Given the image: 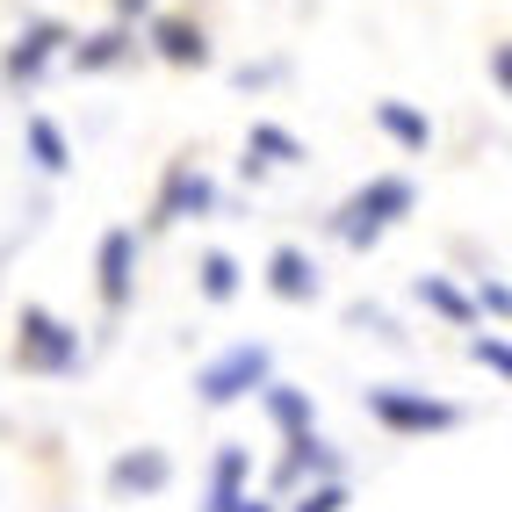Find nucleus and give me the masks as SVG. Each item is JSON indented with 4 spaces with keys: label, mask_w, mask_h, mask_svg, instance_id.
Listing matches in <instances>:
<instances>
[{
    "label": "nucleus",
    "mask_w": 512,
    "mask_h": 512,
    "mask_svg": "<svg viewBox=\"0 0 512 512\" xmlns=\"http://www.w3.org/2000/svg\"><path fill=\"white\" fill-rule=\"evenodd\" d=\"M412 202H419V188L404 181V174H375V181H361V188L332 210V238H339L347 253H368V246H383V238L412 217Z\"/></svg>",
    "instance_id": "obj_1"
},
{
    "label": "nucleus",
    "mask_w": 512,
    "mask_h": 512,
    "mask_svg": "<svg viewBox=\"0 0 512 512\" xmlns=\"http://www.w3.org/2000/svg\"><path fill=\"white\" fill-rule=\"evenodd\" d=\"M15 368H29V375H80L87 368L80 325H65L51 303H22V318H15Z\"/></svg>",
    "instance_id": "obj_2"
},
{
    "label": "nucleus",
    "mask_w": 512,
    "mask_h": 512,
    "mask_svg": "<svg viewBox=\"0 0 512 512\" xmlns=\"http://www.w3.org/2000/svg\"><path fill=\"white\" fill-rule=\"evenodd\" d=\"M361 412L383 433H397V440H426V433H455L462 426V404L433 397V390H404V383H375L361 397Z\"/></svg>",
    "instance_id": "obj_3"
},
{
    "label": "nucleus",
    "mask_w": 512,
    "mask_h": 512,
    "mask_svg": "<svg viewBox=\"0 0 512 512\" xmlns=\"http://www.w3.org/2000/svg\"><path fill=\"white\" fill-rule=\"evenodd\" d=\"M267 383H275V347H260V339H238V347H224L217 361H202V368H195V397L210 404V412L260 397Z\"/></svg>",
    "instance_id": "obj_4"
},
{
    "label": "nucleus",
    "mask_w": 512,
    "mask_h": 512,
    "mask_svg": "<svg viewBox=\"0 0 512 512\" xmlns=\"http://www.w3.org/2000/svg\"><path fill=\"white\" fill-rule=\"evenodd\" d=\"M65 44H73V29H65L58 15H37V22H22L15 29V44L8 58H0V73H8V87H44V73L65 58Z\"/></svg>",
    "instance_id": "obj_5"
},
{
    "label": "nucleus",
    "mask_w": 512,
    "mask_h": 512,
    "mask_svg": "<svg viewBox=\"0 0 512 512\" xmlns=\"http://www.w3.org/2000/svg\"><path fill=\"white\" fill-rule=\"evenodd\" d=\"M138 253H145V238L116 224V231H101V246H94V289H101V311H130V296H138Z\"/></svg>",
    "instance_id": "obj_6"
},
{
    "label": "nucleus",
    "mask_w": 512,
    "mask_h": 512,
    "mask_svg": "<svg viewBox=\"0 0 512 512\" xmlns=\"http://www.w3.org/2000/svg\"><path fill=\"white\" fill-rule=\"evenodd\" d=\"M217 181L202 174V166H174L166 174V188H159V202H152V231H166V224H188V217H217Z\"/></svg>",
    "instance_id": "obj_7"
},
{
    "label": "nucleus",
    "mask_w": 512,
    "mask_h": 512,
    "mask_svg": "<svg viewBox=\"0 0 512 512\" xmlns=\"http://www.w3.org/2000/svg\"><path fill=\"white\" fill-rule=\"evenodd\" d=\"M332 476H347V455L332 448L325 433H296L289 440V455L275 462V491H303V484H332Z\"/></svg>",
    "instance_id": "obj_8"
},
{
    "label": "nucleus",
    "mask_w": 512,
    "mask_h": 512,
    "mask_svg": "<svg viewBox=\"0 0 512 512\" xmlns=\"http://www.w3.org/2000/svg\"><path fill=\"white\" fill-rule=\"evenodd\" d=\"M130 58H138V29L130 22H109V29H94V37L65 44V65H73V73H116Z\"/></svg>",
    "instance_id": "obj_9"
},
{
    "label": "nucleus",
    "mask_w": 512,
    "mask_h": 512,
    "mask_svg": "<svg viewBox=\"0 0 512 512\" xmlns=\"http://www.w3.org/2000/svg\"><path fill=\"white\" fill-rule=\"evenodd\" d=\"M260 412H267V426H275L282 440H296V433H318V397L303 390V383H282V375L260 390Z\"/></svg>",
    "instance_id": "obj_10"
},
{
    "label": "nucleus",
    "mask_w": 512,
    "mask_h": 512,
    "mask_svg": "<svg viewBox=\"0 0 512 512\" xmlns=\"http://www.w3.org/2000/svg\"><path fill=\"white\" fill-rule=\"evenodd\" d=\"M267 296L282 303H318V260L303 246H275L267 253Z\"/></svg>",
    "instance_id": "obj_11"
},
{
    "label": "nucleus",
    "mask_w": 512,
    "mask_h": 512,
    "mask_svg": "<svg viewBox=\"0 0 512 512\" xmlns=\"http://www.w3.org/2000/svg\"><path fill=\"white\" fill-rule=\"evenodd\" d=\"M166 484H174V462H166L159 448H138V455H116L109 462V491L116 498H152Z\"/></svg>",
    "instance_id": "obj_12"
},
{
    "label": "nucleus",
    "mask_w": 512,
    "mask_h": 512,
    "mask_svg": "<svg viewBox=\"0 0 512 512\" xmlns=\"http://www.w3.org/2000/svg\"><path fill=\"white\" fill-rule=\"evenodd\" d=\"M246 491H253V455H246V448H217L202 512H238V498H246Z\"/></svg>",
    "instance_id": "obj_13"
},
{
    "label": "nucleus",
    "mask_w": 512,
    "mask_h": 512,
    "mask_svg": "<svg viewBox=\"0 0 512 512\" xmlns=\"http://www.w3.org/2000/svg\"><path fill=\"white\" fill-rule=\"evenodd\" d=\"M145 37H152V51L166 65H210V37H202L195 22H181V15H152Z\"/></svg>",
    "instance_id": "obj_14"
},
{
    "label": "nucleus",
    "mask_w": 512,
    "mask_h": 512,
    "mask_svg": "<svg viewBox=\"0 0 512 512\" xmlns=\"http://www.w3.org/2000/svg\"><path fill=\"white\" fill-rule=\"evenodd\" d=\"M296 159H303L296 130H282V123H253L246 130V181H260L267 166H296Z\"/></svg>",
    "instance_id": "obj_15"
},
{
    "label": "nucleus",
    "mask_w": 512,
    "mask_h": 512,
    "mask_svg": "<svg viewBox=\"0 0 512 512\" xmlns=\"http://www.w3.org/2000/svg\"><path fill=\"white\" fill-rule=\"evenodd\" d=\"M375 130H383L390 145H404V152H426L433 145V123L412 109V101H375Z\"/></svg>",
    "instance_id": "obj_16"
},
{
    "label": "nucleus",
    "mask_w": 512,
    "mask_h": 512,
    "mask_svg": "<svg viewBox=\"0 0 512 512\" xmlns=\"http://www.w3.org/2000/svg\"><path fill=\"white\" fill-rule=\"evenodd\" d=\"M22 138H29V159H37V174H65V166H73V145H65V130L51 123V116H29L22 123Z\"/></svg>",
    "instance_id": "obj_17"
},
{
    "label": "nucleus",
    "mask_w": 512,
    "mask_h": 512,
    "mask_svg": "<svg viewBox=\"0 0 512 512\" xmlns=\"http://www.w3.org/2000/svg\"><path fill=\"white\" fill-rule=\"evenodd\" d=\"M195 282H202V303H231L238 289H246V267H238L224 246H210V253H202V267H195Z\"/></svg>",
    "instance_id": "obj_18"
},
{
    "label": "nucleus",
    "mask_w": 512,
    "mask_h": 512,
    "mask_svg": "<svg viewBox=\"0 0 512 512\" xmlns=\"http://www.w3.org/2000/svg\"><path fill=\"white\" fill-rule=\"evenodd\" d=\"M426 311H440V318H455V325H476V311H469V296L455 289V282H440V275H419V289H412Z\"/></svg>",
    "instance_id": "obj_19"
},
{
    "label": "nucleus",
    "mask_w": 512,
    "mask_h": 512,
    "mask_svg": "<svg viewBox=\"0 0 512 512\" xmlns=\"http://www.w3.org/2000/svg\"><path fill=\"white\" fill-rule=\"evenodd\" d=\"M347 498H354V484H347V476H332V484H303V491H289L282 512H347Z\"/></svg>",
    "instance_id": "obj_20"
},
{
    "label": "nucleus",
    "mask_w": 512,
    "mask_h": 512,
    "mask_svg": "<svg viewBox=\"0 0 512 512\" xmlns=\"http://www.w3.org/2000/svg\"><path fill=\"white\" fill-rule=\"evenodd\" d=\"M469 361H476V368H491L498 383L512 375V354H505V339H498V332H469Z\"/></svg>",
    "instance_id": "obj_21"
},
{
    "label": "nucleus",
    "mask_w": 512,
    "mask_h": 512,
    "mask_svg": "<svg viewBox=\"0 0 512 512\" xmlns=\"http://www.w3.org/2000/svg\"><path fill=\"white\" fill-rule=\"evenodd\" d=\"M469 311H476V318H491V325H505V282H476Z\"/></svg>",
    "instance_id": "obj_22"
},
{
    "label": "nucleus",
    "mask_w": 512,
    "mask_h": 512,
    "mask_svg": "<svg viewBox=\"0 0 512 512\" xmlns=\"http://www.w3.org/2000/svg\"><path fill=\"white\" fill-rule=\"evenodd\" d=\"M152 15H159V0H116V22H130V29L152 22Z\"/></svg>",
    "instance_id": "obj_23"
},
{
    "label": "nucleus",
    "mask_w": 512,
    "mask_h": 512,
    "mask_svg": "<svg viewBox=\"0 0 512 512\" xmlns=\"http://www.w3.org/2000/svg\"><path fill=\"white\" fill-rule=\"evenodd\" d=\"M282 65H238V87H275Z\"/></svg>",
    "instance_id": "obj_24"
},
{
    "label": "nucleus",
    "mask_w": 512,
    "mask_h": 512,
    "mask_svg": "<svg viewBox=\"0 0 512 512\" xmlns=\"http://www.w3.org/2000/svg\"><path fill=\"white\" fill-rule=\"evenodd\" d=\"M491 87H498V94L512 87V51H505V44H491Z\"/></svg>",
    "instance_id": "obj_25"
},
{
    "label": "nucleus",
    "mask_w": 512,
    "mask_h": 512,
    "mask_svg": "<svg viewBox=\"0 0 512 512\" xmlns=\"http://www.w3.org/2000/svg\"><path fill=\"white\" fill-rule=\"evenodd\" d=\"M238 512H275V498H253V491H246V498H238Z\"/></svg>",
    "instance_id": "obj_26"
}]
</instances>
